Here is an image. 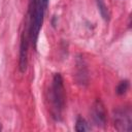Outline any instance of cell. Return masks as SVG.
Wrapping results in <instances>:
<instances>
[{"label":"cell","instance_id":"cell-1","mask_svg":"<svg viewBox=\"0 0 132 132\" xmlns=\"http://www.w3.org/2000/svg\"><path fill=\"white\" fill-rule=\"evenodd\" d=\"M48 100L51 104V113L55 121H61L63 117V111L65 109V101H66V92L64 87V80L60 73H56L53 76Z\"/></svg>","mask_w":132,"mask_h":132},{"label":"cell","instance_id":"cell-2","mask_svg":"<svg viewBox=\"0 0 132 132\" xmlns=\"http://www.w3.org/2000/svg\"><path fill=\"white\" fill-rule=\"evenodd\" d=\"M50 0H31V7L29 10V26H30V41L34 48L37 46V40L40 29L43 24L45 10L48 6Z\"/></svg>","mask_w":132,"mask_h":132},{"label":"cell","instance_id":"cell-3","mask_svg":"<svg viewBox=\"0 0 132 132\" xmlns=\"http://www.w3.org/2000/svg\"><path fill=\"white\" fill-rule=\"evenodd\" d=\"M114 127L118 131L132 130V113L129 107H121L114 110Z\"/></svg>","mask_w":132,"mask_h":132},{"label":"cell","instance_id":"cell-4","mask_svg":"<svg viewBox=\"0 0 132 132\" xmlns=\"http://www.w3.org/2000/svg\"><path fill=\"white\" fill-rule=\"evenodd\" d=\"M30 40V26H29V20L27 23V27L24 30L21 38V44H20V60H19V68L21 72H25L27 68V57H28V45Z\"/></svg>","mask_w":132,"mask_h":132},{"label":"cell","instance_id":"cell-5","mask_svg":"<svg viewBox=\"0 0 132 132\" xmlns=\"http://www.w3.org/2000/svg\"><path fill=\"white\" fill-rule=\"evenodd\" d=\"M92 114H93V120L97 126H104L106 122V116H105V110L104 106L101 103V101L97 100L92 109Z\"/></svg>","mask_w":132,"mask_h":132},{"label":"cell","instance_id":"cell-6","mask_svg":"<svg viewBox=\"0 0 132 132\" xmlns=\"http://www.w3.org/2000/svg\"><path fill=\"white\" fill-rule=\"evenodd\" d=\"M96 3H97V7H98V10L102 16V19L106 22H108L109 20V12H108V8L106 6V3L104 0H96Z\"/></svg>","mask_w":132,"mask_h":132},{"label":"cell","instance_id":"cell-7","mask_svg":"<svg viewBox=\"0 0 132 132\" xmlns=\"http://www.w3.org/2000/svg\"><path fill=\"white\" fill-rule=\"evenodd\" d=\"M75 130L77 132H85V131H90L91 127L89 126L88 122L84 118L78 117L76 119V122H75Z\"/></svg>","mask_w":132,"mask_h":132},{"label":"cell","instance_id":"cell-8","mask_svg":"<svg viewBox=\"0 0 132 132\" xmlns=\"http://www.w3.org/2000/svg\"><path fill=\"white\" fill-rule=\"evenodd\" d=\"M128 89H129V81L128 80H123L118 85V87L116 89V92L119 95H123L128 91Z\"/></svg>","mask_w":132,"mask_h":132},{"label":"cell","instance_id":"cell-9","mask_svg":"<svg viewBox=\"0 0 132 132\" xmlns=\"http://www.w3.org/2000/svg\"><path fill=\"white\" fill-rule=\"evenodd\" d=\"M0 130H1V126H0Z\"/></svg>","mask_w":132,"mask_h":132}]
</instances>
